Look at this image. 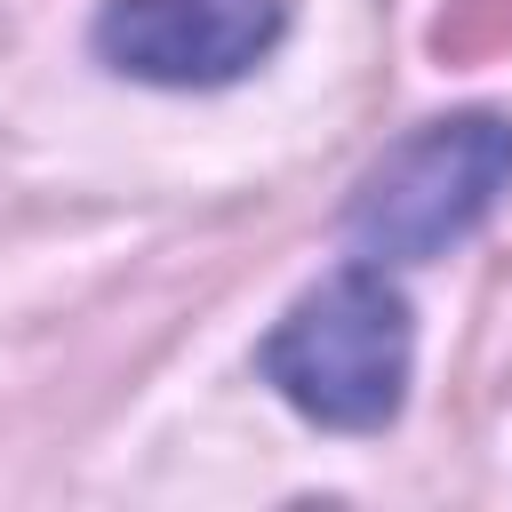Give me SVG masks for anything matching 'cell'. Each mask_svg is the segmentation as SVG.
Listing matches in <instances>:
<instances>
[{
	"instance_id": "6da1fadb",
	"label": "cell",
	"mask_w": 512,
	"mask_h": 512,
	"mask_svg": "<svg viewBox=\"0 0 512 512\" xmlns=\"http://www.w3.org/2000/svg\"><path fill=\"white\" fill-rule=\"evenodd\" d=\"M408 360H416L408 296L368 256L304 288L256 352L264 384L328 432H384L408 400Z\"/></svg>"
},
{
	"instance_id": "7a4b0ae2",
	"label": "cell",
	"mask_w": 512,
	"mask_h": 512,
	"mask_svg": "<svg viewBox=\"0 0 512 512\" xmlns=\"http://www.w3.org/2000/svg\"><path fill=\"white\" fill-rule=\"evenodd\" d=\"M512 192V120L504 112H448L400 136L352 192L344 240L368 264H424L456 248L496 200Z\"/></svg>"
},
{
	"instance_id": "3957f363",
	"label": "cell",
	"mask_w": 512,
	"mask_h": 512,
	"mask_svg": "<svg viewBox=\"0 0 512 512\" xmlns=\"http://www.w3.org/2000/svg\"><path fill=\"white\" fill-rule=\"evenodd\" d=\"M280 24V0H104L96 48L112 72L152 88H224L272 56Z\"/></svg>"
}]
</instances>
